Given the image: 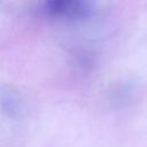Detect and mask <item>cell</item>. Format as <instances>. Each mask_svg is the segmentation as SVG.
<instances>
[{"label":"cell","instance_id":"1","mask_svg":"<svg viewBox=\"0 0 147 147\" xmlns=\"http://www.w3.org/2000/svg\"><path fill=\"white\" fill-rule=\"evenodd\" d=\"M96 10V6L87 0H48L40 5V11L47 17L70 22L86 21Z\"/></svg>","mask_w":147,"mask_h":147}]
</instances>
